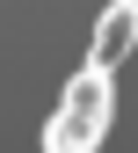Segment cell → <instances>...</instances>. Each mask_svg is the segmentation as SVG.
<instances>
[{"label": "cell", "mask_w": 138, "mask_h": 153, "mask_svg": "<svg viewBox=\"0 0 138 153\" xmlns=\"http://www.w3.org/2000/svg\"><path fill=\"white\" fill-rule=\"evenodd\" d=\"M116 124V88H109V66H80L58 95V109L44 117V153H102Z\"/></svg>", "instance_id": "6da1fadb"}, {"label": "cell", "mask_w": 138, "mask_h": 153, "mask_svg": "<svg viewBox=\"0 0 138 153\" xmlns=\"http://www.w3.org/2000/svg\"><path fill=\"white\" fill-rule=\"evenodd\" d=\"M138 44V0H109L102 7V22H94V44H87V66H109L116 73V59Z\"/></svg>", "instance_id": "7a4b0ae2"}]
</instances>
